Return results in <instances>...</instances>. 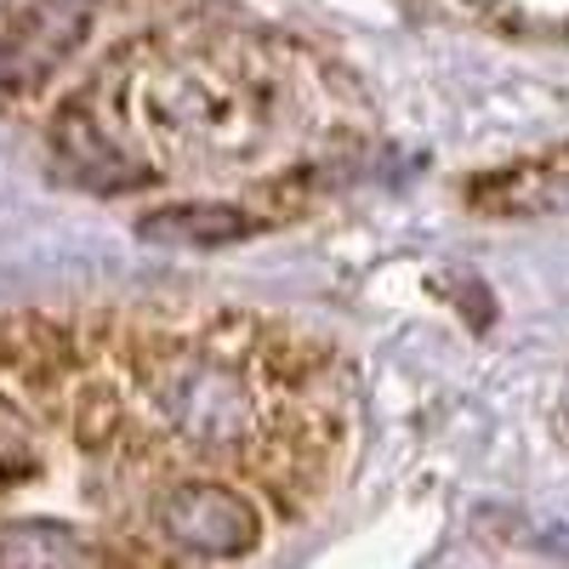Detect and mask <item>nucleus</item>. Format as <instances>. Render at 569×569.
<instances>
[{"label":"nucleus","instance_id":"obj_1","mask_svg":"<svg viewBox=\"0 0 569 569\" xmlns=\"http://www.w3.org/2000/svg\"><path fill=\"white\" fill-rule=\"evenodd\" d=\"M137 114L171 142H211V149H251L262 137L257 91L211 63H171L137 74Z\"/></svg>","mask_w":569,"mask_h":569},{"label":"nucleus","instance_id":"obj_2","mask_svg":"<svg viewBox=\"0 0 569 569\" xmlns=\"http://www.w3.org/2000/svg\"><path fill=\"white\" fill-rule=\"evenodd\" d=\"M149 399L154 410L182 433V445L194 450H240L257 433V393L246 388V376L222 365L217 353H171L149 365Z\"/></svg>","mask_w":569,"mask_h":569},{"label":"nucleus","instance_id":"obj_3","mask_svg":"<svg viewBox=\"0 0 569 569\" xmlns=\"http://www.w3.org/2000/svg\"><path fill=\"white\" fill-rule=\"evenodd\" d=\"M154 525L211 558L246 552L257 541V512L222 485H166L154 496Z\"/></svg>","mask_w":569,"mask_h":569},{"label":"nucleus","instance_id":"obj_4","mask_svg":"<svg viewBox=\"0 0 569 569\" xmlns=\"http://www.w3.org/2000/svg\"><path fill=\"white\" fill-rule=\"evenodd\" d=\"M86 18H91V0H34L7 29V40H0V86L7 91L40 86L74 52V40L86 34Z\"/></svg>","mask_w":569,"mask_h":569},{"label":"nucleus","instance_id":"obj_5","mask_svg":"<svg viewBox=\"0 0 569 569\" xmlns=\"http://www.w3.org/2000/svg\"><path fill=\"white\" fill-rule=\"evenodd\" d=\"M137 233L166 246H228L240 233H251V217H240L233 206H166L154 217H142Z\"/></svg>","mask_w":569,"mask_h":569},{"label":"nucleus","instance_id":"obj_6","mask_svg":"<svg viewBox=\"0 0 569 569\" xmlns=\"http://www.w3.org/2000/svg\"><path fill=\"white\" fill-rule=\"evenodd\" d=\"M103 547H86L63 525H12L0 530V563H98Z\"/></svg>","mask_w":569,"mask_h":569}]
</instances>
